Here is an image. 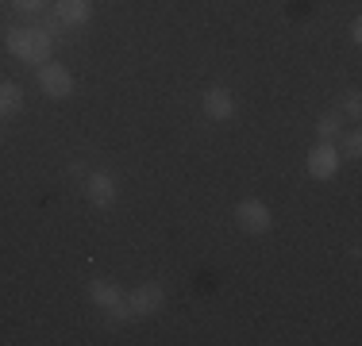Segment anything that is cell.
Masks as SVG:
<instances>
[{
	"label": "cell",
	"mask_w": 362,
	"mask_h": 346,
	"mask_svg": "<svg viewBox=\"0 0 362 346\" xmlns=\"http://www.w3.org/2000/svg\"><path fill=\"white\" fill-rule=\"evenodd\" d=\"M201 108H204V116H209L212 124H223V119H231V112H235V100H231V93H228V89L212 85V89L204 93Z\"/></svg>",
	"instance_id": "52a82bcc"
},
{
	"label": "cell",
	"mask_w": 362,
	"mask_h": 346,
	"mask_svg": "<svg viewBox=\"0 0 362 346\" xmlns=\"http://www.w3.org/2000/svg\"><path fill=\"white\" fill-rule=\"evenodd\" d=\"M23 108V89L12 81H0V119L4 116H16Z\"/></svg>",
	"instance_id": "30bf717a"
},
{
	"label": "cell",
	"mask_w": 362,
	"mask_h": 346,
	"mask_svg": "<svg viewBox=\"0 0 362 346\" xmlns=\"http://www.w3.org/2000/svg\"><path fill=\"white\" fill-rule=\"evenodd\" d=\"M12 8L20 16H31V20H35L39 12H47V0H12Z\"/></svg>",
	"instance_id": "4fadbf2b"
},
{
	"label": "cell",
	"mask_w": 362,
	"mask_h": 346,
	"mask_svg": "<svg viewBox=\"0 0 362 346\" xmlns=\"http://www.w3.org/2000/svg\"><path fill=\"white\" fill-rule=\"evenodd\" d=\"M316 135H320V143H335V138H339V116H320Z\"/></svg>",
	"instance_id": "7c38bea8"
},
{
	"label": "cell",
	"mask_w": 362,
	"mask_h": 346,
	"mask_svg": "<svg viewBox=\"0 0 362 346\" xmlns=\"http://www.w3.org/2000/svg\"><path fill=\"white\" fill-rule=\"evenodd\" d=\"M343 112H347L351 119H358V116H362V100H358V93H355V89L347 93V104H343Z\"/></svg>",
	"instance_id": "9a60e30c"
},
{
	"label": "cell",
	"mask_w": 362,
	"mask_h": 346,
	"mask_svg": "<svg viewBox=\"0 0 362 346\" xmlns=\"http://www.w3.org/2000/svg\"><path fill=\"white\" fill-rule=\"evenodd\" d=\"M162 304H166V289H162L158 281L151 285H139V289L127 292V311H132V319H146V316H158Z\"/></svg>",
	"instance_id": "7a4b0ae2"
},
{
	"label": "cell",
	"mask_w": 362,
	"mask_h": 346,
	"mask_svg": "<svg viewBox=\"0 0 362 346\" xmlns=\"http://www.w3.org/2000/svg\"><path fill=\"white\" fill-rule=\"evenodd\" d=\"M4 42H8V50H12L16 58H23L28 66L50 62V50H54V39H50L47 31H39L35 23H31V28H12Z\"/></svg>",
	"instance_id": "6da1fadb"
},
{
	"label": "cell",
	"mask_w": 362,
	"mask_h": 346,
	"mask_svg": "<svg viewBox=\"0 0 362 346\" xmlns=\"http://www.w3.org/2000/svg\"><path fill=\"white\" fill-rule=\"evenodd\" d=\"M339 173V146L335 143H320L308 150V177L316 181H332Z\"/></svg>",
	"instance_id": "5b68a950"
},
{
	"label": "cell",
	"mask_w": 362,
	"mask_h": 346,
	"mask_svg": "<svg viewBox=\"0 0 362 346\" xmlns=\"http://www.w3.org/2000/svg\"><path fill=\"white\" fill-rule=\"evenodd\" d=\"M70 173L74 177H85V162H70Z\"/></svg>",
	"instance_id": "e0dca14e"
},
{
	"label": "cell",
	"mask_w": 362,
	"mask_h": 346,
	"mask_svg": "<svg viewBox=\"0 0 362 346\" xmlns=\"http://www.w3.org/2000/svg\"><path fill=\"white\" fill-rule=\"evenodd\" d=\"M358 154H362V135L347 131V135H343V158H358Z\"/></svg>",
	"instance_id": "5bb4252c"
},
{
	"label": "cell",
	"mask_w": 362,
	"mask_h": 346,
	"mask_svg": "<svg viewBox=\"0 0 362 346\" xmlns=\"http://www.w3.org/2000/svg\"><path fill=\"white\" fill-rule=\"evenodd\" d=\"M85 196L93 208H112L116 204V181L108 173H85Z\"/></svg>",
	"instance_id": "8992f818"
},
{
	"label": "cell",
	"mask_w": 362,
	"mask_h": 346,
	"mask_svg": "<svg viewBox=\"0 0 362 346\" xmlns=\"http://www.w3.org/2000/svg\"><path fill=\"white\" fill-rule=\"evenodd\" d=\"M235 223L247 231V235H262V231H270V227H274L270 204H262V201H239Z\"/></svg>",
	"instance_id": "277c9868"
},
{
	"label": "cell",
	"mask_w": 362,
	"mask_h": 346,
	"mask_svg": "<svg viewBox=\"0 0 362 346\" xmlns=\"http://www.w3.org/2000/svg\"><path fill=\"white\" fill-rule=\"evenodd\" d=\"M54 12L66 28H85L93 20V0H54Z\"/></svg>",
	"instance_id": "ba28073f"
},
{
	"label": "cell",
	"mask_w": 362,
	"mask_h": 346,
	"mask_svg": "<svg viewBox=\"0 0 362 346\" xmlns=\"http://www.w3.org/2000/svg\"><path fill=\"white\" fill-rule=\"evenodd\" d=\"M39 93H47L50 100H66L74 93V73L62 62H42L39 66Z\"/></svg>",
	"instance_id": "3957f363"
},
{
	"label": "cell",
	"mask_w": 362,
	"mask_h": 346,
	"mask_svg": "<svg viewBox=\"0 0 362 346\" xmlns=\"http://www.w3.org/2000/svg\"><path fill=\"white\" fill-rule=\"evenodd\" d=\"M89 300H93L97 308L108 311L112 304H119V300H124V289H119V285H112V281H100V277H97V281L89 285Z\"/></svg>",
	"instance_id": "9c48e42d"
},
{
	"label": "cell",
	"mask_w": 362,
	"mask_h": 346,
	"mask_svg": "<svg viewBox=\"0 0 362 346\" xmlns=\"http://www.w3.org/2000/svg\"><path fill=\"white\" fill-rule=\"evenodd\" d=\"M35 28H39V31H47L50 39H58V35H66V23L58 20V12H39V16H35Z\"/></svg>",
	"instance_id": "8fae6325"
},
{
	"label": "cell",
	"mask_w": 362,
	"mask_h": 346,
	"mask_svg": "<svg viewBox=\"0 0 362 346\" xmlns=\"http://www.w3.org/2000/svg\"><path fill=\"white\" fill-rule=\"evenodd\" d=\"M347 35H351V42H358V39H362V23H358V20H351V28H347Z\"/></svg>",
	"instance_id": "2e32d148"
}]
</instances>
